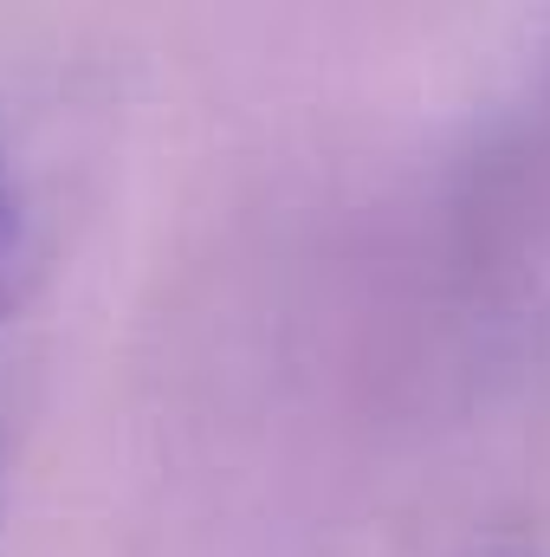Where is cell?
Here are the masks:
<instances>
[{
	"instance_id": "cell-1",
	"label": "cell",
	"mask_w": 550,
	"mask_h": 557,
	"mask_svg": "<svg viewBox=\"0 0 550 557\" xmlns=\"http://www.w3.org/2000/svg\"><path fill=\"white\" fill-rule=\"evenodd\" d=\"M13 260H20V208H13V188H7V175H0V298H7Z\"/></svg>"
}]
</instances>
